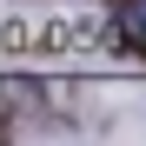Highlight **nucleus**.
I'll use <instances>...</instances> for the list:
<instances>
[{"mask_svg":"<svg viewBox=\"0 0 146 146\" xmlns=\"http://www.w3.org/2000/svg\"><path fill=\"white\" fill-rule=\"evenodd\" d=\"M126 33H146V0H139V7H126Z\"/></svg>","mask_w":146,"mask_h":146,"instance_id":"f257e3e1","label":"nucleus"}]
</instances>
